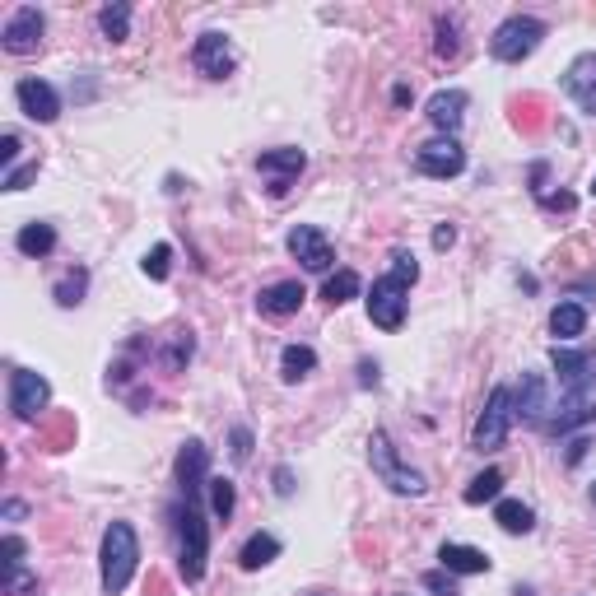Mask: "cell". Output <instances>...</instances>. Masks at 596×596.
Here are the masks:
<instances>
[{
	"instance_id": "1",
	"label": "cell",
	"mask_w": 596,
	"mask_h": 596,
	"mask_svg": "<svg viewBox=\"0 0 596 596\" xmlns=\"http://www.w3.org/2000/svg\"><path fill=\"white\" fill-rule=\"evenodd\" d=\"M420 280V261L410 257V252H396L392 257V275H382L373 280L368 289V322L382 326V331H401L406 322V303H410V285Z\"/></svg>"
},
{
	"instance_id": "2",
	"label": "cell",
	"mask_w": 596,
	"mask_h": 596,
	"mask_svg": "<svg viewBox=\"0 0 596 596\" xmlns=\"http://www.w3.org/2000/svg\"><path fill=\"white\" fill-rule=\"evenodd\" d=\"M98 559H103V592L122 596L126 587H131V578H136V564H140L136 527H131V522H112V527L103 531V550H98Z\"/></svg>"
},
{
	"instance_id": "3",
	"label": "cell",
	"mask_w": 596,
	"mask_h": 596,
	"mask_svg": "<svg viewBox=\"0 0 596 596\" xmlns=\"http://www.w3.org/2000/svg\"><path fill=\"white\" fill-rule=\"evenodd\" d=\"M205 559H210V522H205L201 503L187 499L177 508V564H182L187 583L205 578Z\"/></svg>"
},
{
	"instance_id": "4",
	"label": "cell",
	"mask_w": 596,
	"mask_h": 596,
	"mask_svg": "<svg viewBox=\"0 0 596 596\" xmlns=\"http://www.w3.org/2000/svg\"><path fill=\"white\" fill-rule=\"evenodd\" d=\"M368 461H373V471H378V480L392 494H410V499H420L424 489V475L410 471L406 461H401V452L392 447V438H387V429H373V438H368Z\"/></svg>"
},
{
	"instance_id": "5",
	"label": "cell",
	"mask_w": 596,
	"mask_h": 596,
	"mask_svg": "<svg viewBox=\"0 0 596 596\" xmlns=\"http://www.w3.org/2000/svg\"><path fill=\"white\" fill-rule=\"evenodd\" d=\"M517 410H513V387H494L485 401V410H480V420H475L471 429V447L475 452H494V447L508 443V429H513Z\"/></svg>"
},
{
	"instance_id": "6",
	"label": "cell",
	"mask_w": 596,
	"mask_h": 596,
	"mask_svg": "<svg viewBox=\"0 0 596 596\" xmlns=\"http://www.w3.org/2000/svg\"><path fill=\"white\" fill-rule=\"evenodd\" d=\"M541 42H545V24H541V19H531V14H513V19H503V24L494 28L489 52H494V61H522V56H531Z\"/></svg>"
},
{
	"instance_id": "7",
	"label": "cell",
	"mask_w": 596,
	"mask_h": 596,
	"mask_svg": "<svg viewBox=\"0 0 596 596\" xmlns=\"http://www.w3.org/2000/svg\"><path fill=\"white\" fill-rule=\"evenodd\" d=\"M303 168H308V154H303V149H294V145L266 149V154L257 159V173L266 177V187H271L275 201H285L289 187L298 182V173H303Z\"/></svg>"
},
{
	"instance_id": "8",
	"label": "cell",
	"mask_w": 596,
	"mask_h": 596,
	"mask_svg": "<svg viewBox=\"0 0 596 596\" xmlns=\"http://www.w3.org/2000/svg\"><path fill=\"white\" fill-rule=\"evenodd\" d=\"M285 243H289V252L303 261V271L326 275L331 266H336V247H331V238H326L317 224H298V229H289Z\"/></svg>"
},
{
	"instance_id": "9",
	"label": "cell",
	"mask_w": 596,
	"mask_h": 596,
	"mask_svg": "<svg viewBox=\"0 0 596 596\" xmlns=\"http://www.w3.org/2000/svg\"><path fill=\"white\" fill-rule=\"evenodd\" d=\"M42 33H47V19H42L38 5H19V10L10 14L5 33H0V47L10 56H28L42 47Z\"/></svg>"
},
{
	"instance_id": "10",
	"label": "cell",
	"mask_w": 596,
	"mask_h": 596,
	"mask_svg": "<svg viewBox=\"0 0 596 596\" xmlns=\"http://www.w3.org/2000/svg\"><path fill=\"white\" fill-rule=\"evenodd\" d=\"M47 401H52V387H47V378H42V373H33V368H14V378H10V410H14V420H33V415H42V410H47Z\"/></svg>"
},
{
	"instance_id": "11",
	"label": "cell",
	"mask_w": 596,
	"mask_h": 596,
	"mask_svg": "<svg viewBox=\"0 0 596 596\" xmlns=\"http://www.w3.org/2000/svg\"><path fill=\"white\" fill-rule=\"evenodd\" d=\"M415 168H420L424 177H457L461 168H466V149H461L452 136H438V140L415 149Z\"/></svg>"
},
{
	"instance_id": "12",
	"label": "cell",
	"mask_w": 596,
	"mask_h": 596,
	"mask_svg": "<svg viewBox=\"0 0 596 596\" xmlns=\"http://www.w3.org/2000/svg\"><path fill=\"white\" fill-rule=\"evenodd\" d=\"M205 471H210V447H205L201 438L182 443L173 475H177V485H182V494H187V499H201V489L210 485V480H205Z\"/></svg>"
},
{
	"instance_id": "13",
	"label": "cell",
	"mask_w": 596,
	"mask_h": 596,
	"mask_svg": "<svg viewBox=\"0 0 596 596\" xmlns=\"http://www.w3.org/2000/svg\"><path fill=\"white\" fill-rule=\"evenodd\" d=\"M513 410H517V420H527V424H541L550 420V392H545V378L541 373H522V382L513 387Z\"/></svg>"
},
{
	"instance_id": "14",
	"label": "cell",
	"mask_w": 596,
	"mask_h": 596,
	"mask_svg": "<svg viewBox=\"0 0 596 596\" xmlns=\"http://www.w3.org/2000/svg\"><path fill=\"white\" fill-rule=\"evenodd\" d=\"M550 364H555L559 382H564V392L569 396H583L587 382H596V354H578V350H550Z\"/></svg>"
},
{
	"instance_id": "15",
	"label": "cell",
	"mask_w": 596,
	"mask_h": 596,
	"mask_svg": "<svg viewBox=\"0 0 596 596\" xmlns=\"http://www.w3.org/2000/svg\"><path fill=\"white\" fill-rule=\"evenodd\" d=\"M191 61H196V70H201L205 80H224L233 70V47L224 33H201L196 38V47H191Z\"/></svg>"
},
{
	"instance_id": "16",
	"label": "cell",
	"mask_w": 596,
	"mask_h": 596,
	"mask_svg": "<svg viewBox=\"0 0 596 596\" xmlns=\"http://www.w3.org/2000/svg\"><path fill=\"white\" fill-rule=\"evenodd\" d=\"M14 98H19L24 117H33V122H42V126L61 117V98H56V89L47 80H19L14 84Z\"/></svg>"
},
{
	"instance_id": "17",
	"label": "cell",
	"mask_w": 596,
	"mask_h": 596,
	"mask_svg": "<svg viewBox=\"0 0 596 596\" xmlns=\"http://www.w3.org/2000/svg\"><path fill=\"white\" fill-rule=\"evenodd\" d=\"M564 94H569L587 117H596V56L592 52H583L569 70H564Z\"/></svg>"
},
{
	"instance_id": "18",
	"label": "cell",
	"mask_w": 596,
	"mask_h": 596,
	"mask_svg": "<svg viewBox=\"0 0 596 596\" xmlns=\"http://www.w3.org/2000/svg\"><path fill=\"white\" fill-rule=\"evenodd\" d=\"M466 108H471V98L461 94V89H438L434 98H429V126L434 131H443V136H452L461 122H466Z\"/></svg>"
},
{
	"instance_id": "19",
	"label": "cell",
	"mask_w": 596,
	"mask_h": 596,
	"mask_svg": "<svg viewBox=\"0 0 596 596\" xmlns=\"http://www.w3.org/2000/svg\"><path fill=\"white\" fill-rule=\"evenodd\" d=\"M303 298H308V289L298 285V280H280V285H266L257 294V308L266 312V317H294L298 308H303Z\"/></svg>"
},
{
	"instance_id": "20",
	"label": "cell",
	"mask_w": 596,
	"mask_h": 596,
	"mask_svg": "<svg viewBox=\"0 0 596 596\" xmlns=\"http://www.w3.org/2000/svg\"><path fill=\"white\" fill-rule=\"evenodd\" d=\"M592 420H596L592 401H587V396H569V392H564V401L550 410L545 429H550V434H569V429H578V424H592Z\"/></svg>"
},
{
	"instance_id": "21",
	"label": "cell",
	"mask_w": 596,
	"mask_h": 596,
	"mask_svg": "<svg viewBox=\"0 0 596 596\" xmlns=\"http://www.w3.org/2000/svg\"><path fill=\"white\" fill-rule=\"evenodd\" d=\"M438 559H443L447 573H489V564H494L485 550H475V545H457V541H447L443 550H438Z\"/></svg>"
},
{
	"instance_id": "22",
	"label": "cell",
	"mask_w": 596,
	"mask_h": 596,
	"mask_svg": "<svg viewBox=\"0 0 596 596\" xmlns=\"http://www.w3.org/2000/svg\"><path fill=\"white\" fill-rule=\"evenodd\" d=\"M550 331H555L559 340H578L587 331V308L583 303H573V298L555 303V312H550Z\"/></svg>"
},
{
	"instance_id": "23",
	"label": "cell",
	"mask_w": 596,
	"mask_h": 596,
	"mask_svg": "<svg viewBox=\"0 0 596 596\" xmlns=\"http://www.w3.org/2000/svg\"><path fill=\"white\" fill-rule=\"evenodd\" d=\"M494 522H499L508 536H527V531L536 527V513H531L522 499H499L494 503Z\"/></svg>"
},
{
	"instance_id": "24",
	"label": "cell",
	"mask_w": 596,
	"mask_h": 596,
	"mask_svg": "<svg viewBox=\"0 0 596 596\" xmlns=\"http://www.w3.org/2000/svg\"><path fill=\"white\" fill-rule=\"evenodd\" d=\"M271 559H280V541H275L271 531H257V536H247V545H243V555H238V564H243L247 573H257V569H266Z\"/></svg>"
},
{
	"instance_id": "25",
	"label": "cell",
	"mask_w": 596,
	"mask_h": 596,
	"mask_svg": "<svg viewBox=\"0 0 596 596\" xmlns=\"http://www.w3.org/2000/svg\"><path fill=\"white\" fill-rule=\"evenodd\" d=\"M98 28H103V38L108 42H126L131 38V5L126 0H112L98 10Z\"/></svg>"
},
{
	"instance_id": "26",
	"label": "cell",
	"mask_w": 596,
	"mask_h": 596,
	"mask_svg": "<svg viewBox=\"0 0 596 596\" xmlns=\"http://www.w3.org/2000/svg\"><path fill=\"white\" fill-rule=\"evenodd\" d=\"M14 247H19L24 257H47V252L56 247V229H52V224H38V219H33V224H24V229H19Z\"/></svg>"
},
{
	"instance_id": "27",
	"label": "cell",
	"mask_w": 596,
	"mask_h": 596,
	"mask_svg": "<svg viewBox=\"0 0 596 596\" xmlns=\"http://www.w3.org/2000/svg\"><path fill=\"white\" fill-rule=\"evenodd\" d=\"M312 368H317L312 345H285V354H280V378H285V382H303Z\"/></svg>"
},
{
	"instance_id": "28",
	"label": "cell",
	"mask_w": 596,
	"mask_h": 596,
	"mask_svg": "<svg viewBox=\"0 0 596 596\" xmlns=\"http://www.w3.org/2000/svg\"><path fill=\"white\" fill-rule=\"evenodd\" d=\"M84 289H89V271H84V266H75V271H66L61 280H56L52 298L61 303V308H80V303H84Z\"/></svg>"
},
{
	"instance_id": "29",
	"label": "cell",
	"mask_w": 596,
	"mask_h": 596,
	"mask_svg": "<svg viewBox=\"0 0 596 596\" xmlns=\"http://www.w3.org/2000/svg\"><path fill=\"white\" fill-rule=\"evenodd\" d=\"M359 289H364V280H359L354 271H336V275H326L322 298L331 303V308H340V303H350V298H359Z\"/></svg>"
},
{
	"instance_id": "30",
	"label": "cell",
	"mask_w": 596,
	"mask_h": 596,
	"mask_svg": "<svg viewBox=\"0 0 596 596\" xmlns=\"http://www.w3.org/2000/svg\"><path fill=\"white\" fill-rule=\"evenodd\" d=\"M499 489H503V471H499V466H489V471H480V475L471 480V485H466V494H461V499H466V503L475 508V503L499 499Z\"/></svg>"
},
{
	"instance_id": "31",
	"label": "cell",
	"mask_w": 596,
	"mask_h": 596,
	"mask_svg": "<svg viewBox=\"0 0 596 596\" xmlns=\"http://www.w3.org/2000/svg\"><path fill=\"white\" fill-rule=\"evenodd\" d=\"M210 513L215 517H224V522H229L233 517V508H238V489H233V480H224V475H215V480H210Z\"/></svg>"
},
{
	"instance_id": "32",
	"label": "cell",
	"mask_w": 596,
	"mask_h": 596,
	"mask_svg": "<svg viewBox=\"0 0 596 596\" xmlns=\"http://www.w3.org/2000/svg\"><path fill=\"white\" fill-rule=\"evenodd\" d=\"M438 42H434V52L443 56V61H452V56L461 52V28H457V19H447V14H438Z\"/></svg>"
},
{
	"instance_id": "33",
	"label": "cell",
	"mask_w": 596,
	"mask_h": 596,
	"mask_svg": "<svg viewBox=\"0 0 596 596\" xmlns=\"http://www.w3.org/2000/svg\"><path fill=\"white\" fill-rule=\"evenodd\" d=\"M140 266H145L149 280H168V271H173V247L159 243L154 252H145V261H140Z\"/></svg>"
},
{
	"instance_id": "34",
	"label": "cell",
	"mask_w": 596,
	"mask_h": 596,
	"mask_svg": "<svg viewBox=\"0 0 596 596\" xmlns=\"http://www.w3.org/2000/svg\"><path fill=\"white\" fill-rule=\"evenodd\" d=\"M191 354H196V340H191V331H173V345H168V368H182L191 359Z\"/></svg>"
},
{
	"instance_id": "35",
	"label": "cell",
	"mask_w": 596,
	"mask_h": 596,
	"mask_svg": "<svg viewBox=\"0 0 596 596\" xmlns=\"http://www.w3.org/2000/svg\"><path fill=\"white\" fill-rule=\"evenodd\" d=\"M5 596H42V587H38L33 573L14 569V573H5Z\"/></svg>"
},
{
	"instance_id": "36",
	"label": "cell",
	"mask_w": 596,
	"mask_h": 596,
	"mask_svg": "<svg viewBox=\"0 0 596 596\" xmlns=\"http://www.w3.org/2000/svg\"><path fill=\"white\" fill-rule=\"evenodd\" d=\"M424 587H429L434 596H461V592H457V583H452V573H447V569L424 573Z\"/></svg>"
},
{
	"instance_id": "37",
	"label": "cell",
	"mask_w": 596,
	"mask_h": 596,
	"mask_svg": "<svg viewBox=\"0 0 596 596\" xmlns=\"http://www.w3.org/2000/svg\"><path fill=\"white\" fill-rule=\"evenodd\" d=\"M229 452H233V461H247L252 457V429H247V424H238V429H233V438H229Z\"/></svg>"
},
{
	"instance_id": "38",
	"label": "cell",
	"mask_w": 596,
	"mask_h": 596,
	"mask_svg": "<svg viewBox=\"0 0 596 596\" xmlns=\"http://www.w3.org/2000/svg\"><path fill=\"white\" fill-rule=\"evenodd\" d=\"M24 569V541L19 536H5V573Z\"/></svg>"
},
{
	"instance_id": "39",
	"label": "cell",
	"mask_w": 596,
	"mask_h": 596,
	"mask_svg": "<svg viewBox=\"0 0 596 596\" xmlns=\"http://www.w3.org/2000/svg\"><path fill=\"white\" fill-rule=\"evenodd\" d=\"M33 177H38V163H24V168H14V173L5 177V191H24Z\"/></svg>"
},
{
	"instance_id": "40",
	"label": "cell",
	"mask_w": 596,
	"mask_h": 596,
	"mask_svg": "<svg viewBox=\"0 0 596 596\" xmlns=\"http://www.w3.org/2000/svg\"><path fill=\"white\" fill-rule=\"evenodd\" d=\"M275 494H280V499L294 494V471H289V466H275Z\"/></svg>"
},
{
	"instance_id": "41",
	"label": "cell",
	"mask_w": 596,
	"mask_h": 596,
	"mask_svg": "<svg viewBox=\"0 0 596 596\" xmlns=\"http://www.w3.org/2000/svg\"><path fill=\"white\" fill-rule=\"evenodd\" d=\"M378 364L373 359H359V387H378Z\"/></svg>"
},
{
	"instance_id": "42",
	"label": "cell",
	"mask_w": 596,
	"mask_h": 596,
	"mask_svg": "<svg viewBox=\"0 0 596 596\" xmlns=\"http://www.w3.org/2000/svg\"><path fill=\"white\" fill-rule=\"evenodd\" d=\"M452 243H457V229H452V224H438V229H434V247H438V252H447Z\"/></svg>"
},
{
	"instance_id": "43",
	"label": "cell",
	"mask_w": 596,
	"mask_h": 596,
	"mask_svg": "<svg viewBox=\"0 0 596 596\" xmlns=\"http://www.w3.org/2000/svg\"><path fill=\"white\" fill-rule=\"evenodd\" d=\"M14 159H19V136H5V140H0V163L10 168Z\"/></svg>"
},
{
	"instance_id": "44",
	"label": "cell",
	"mask_w": 596,
	"mask_h": 596,
	"mask_svg": "<svg viewBox=\"0 0 596 596\" xmlns=\"http://www.w3.org/2000/svg\"><path fill=\"white\" fill-rule=\"evenodd\" d=\"M541 205H545V210H573L578 201H573L569 191H559V196H541Z\"/></svg>"
},
{
	"instance_id": "45",
	"label": "cell",
	"mask_w": 596,
	"mask_h": 596,
	"mask_svg": "<svg viewBox=\"0 0 596 596\" xmlns=\"http://www.w3.org/2000/svg\"><path fill=\"white\" fill-rule=\"evenodd\" d=\"M583 452H587V438H573V443H569V466H578Z\"/></svg>"
},
{
	"instance_id": "46",
	"label": "cell",
	"mask_w": 596,
	"mask_h": 596,
	"mask_svg": "<svg viewBox=\"0 0 596 596\" xmlns=\"http://www.w3.org/2000/svg\"><path fill=\"white\" fill-rule=\"evenodd\" d=\"M0 513L10 517V522H19V517H24L28 508H24V503H19V499H10V503H5V508H0Z\"/></svg>"
},
{
	"instance_id": "47",
	"label": "cell",
	"mask_w": 596,
	"mask_h": 596,
	"mask_svg": "<svg viewBox=\"0 0 596 596\" xmlns=\"http://www.w3.org/2000/svg\"><path fill=\"white\" fill-rule=\"evenodd\" d=\"M392 103H396V108H406V103H410V89H406V84H396V89H392Z\"/></svg>"
},
{
	"instance_id": "48",
	"label": "cell",
	"mask_w": 596,
	"mask_h": 596,
	"mask_svg": "<svg viewBox=\"0 0 596 596\" xmlns=\"http://www.w3.org/2000/svg\"><path fill=\"white\" fill-rule=\"evenodd\" d=\"M592 503H596V485H592Z\"/></svg>"
},
{
	"instance_id": "49",
	"label": "cell",
	"mask_w": 596,
	"mask_h": 596,
	"mask_svg": "<svg viewBox=\"0 0 596 596\" xmlns=\"http://www.w3.org/2000/svg\"><path fill=\"white\" fill-rule=\"evenodd\" d=\"M592 191H596V182H592Z\"/></svg>"
},
{
	"instance_id": "50",
	"label": "cell",
	"mask_w": 596,
	"mask_h": 596,
	"mask_svg": "<svg viewBox=\"0 0 596 596\" xmlns=\"http://www.w3.org/2000/svg\"><path fill=\"white\" fill-rule=\"evenodd\" d=\"M317 596H322V592H317Z\"/></svg>"
}]
</instances>
